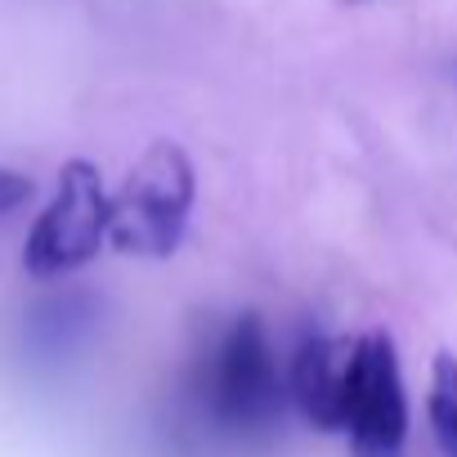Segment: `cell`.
Masks as SVG:
<instances>
[{
    "mask_svg": "<svg viewBox=\"0 0 457 457\" xmlns=\"http://www.w3.org/2000/svg\"><path fill=\"white\" fill-rule=\"evenodd\" d=\"M197 403L220 435L256 439L270 435L287 403L278 354L256 314H238L220 332L197 372Z\"/></svg>",
    "mask_w": 457,
    "mask_h": 457,
    "instance_id": "obj_1",
    "label": "cell"
},
{
    "mask_svg": "<svg viewBox=\"0 0 457 457\" xmlns=\"http://www.w3.org/2000/svg\"><path fill=\"white\" fill-rule=\"evenodd\" d=\"M426 412H430V435H435L439 453L457 457V359L453 354H435V363H430Z\"/></svg>",
    "mask_w": 457,
    "mask_h": 457,
    "instance_id": "obj_6",
    "label": "cell"
},
{
    "mask_svg": "<svg viewBox=\"0 0 457 457\" xmlns=\"http://www.w3.org/2000/svg\"><path fill=\"white\" fill-rule=\"evenodd\" d=\"M341 430L350 435L354 457H403L408 395H403L395 341L386 332H368V337L350 341Z\"/></svg>",
    "mask_w": 457,
    "mask_h": 457,
    "instance_id": "obj_4",
    "label": "cell"
},
{
    "mask_svg": "<svg viewBox=\"0 0 457 457\" xmlns=\"http://www.w3.org/2000/svg\"><path fill=\"white\" fill-rule=\"evenodd\" d=\"M345 368H350V345L310 332L301 337L292 368H287V395L296 399L301 417L319 430H341V408H345Z\"/></svg>",
    "mask_w": 457,
    "mask_h": 457,
    "instance_id": "obj_5",
    "label": "cell"
},
{
    "mask_svg": "<svg viewBox=\"0 0 457 457\" xmlns=\"http://www.w3.org/2000/svg\"><path fill=\"white\" fill-rule=\"evenodd\" d=\"M32 193H37V184H32L23 170H14V166H0V215L19 211V206H23Z\"/></svg>",
    "mask_w": 457,
    "mask_h": 457,
    "instance_id": "obj_7",
    "label": "cell"
},
{
    "mask_svg": "<svg viewBox=\"0 0 457 457\" xmlns=\"http://www.w3.org/2000/svg\"><path fill=\"white\" fill-rule=\"evenodd\" d=\"M108 228H112V197H108L99 170L90 162L72 157L59 170V188L28 234L23 270L32 278H63L99 256Z\"/></svg>",
    "mask_w": 457,
    "mask_h": 457,
    "instance_id": "obj_3",
    "label": "cell"
},
{
    "mask_svg": "<svg viewBox=\"0 0 457 457\" xmlns=\"http://www.w3.org/2000/svg\"><path fill=\"white\" fill-rule=\"evenodd\" d=\"M193 197H197L193 162L184 157L179 144L162 139L135 162L121 193L112 197L108 238L135 256H170L188 228Z\"/></svg>",
    "mask_w": 457,
    "mask_h": 457,
    "instance_id": "obj_2",
    "label": "cell"
}]
</instances>
